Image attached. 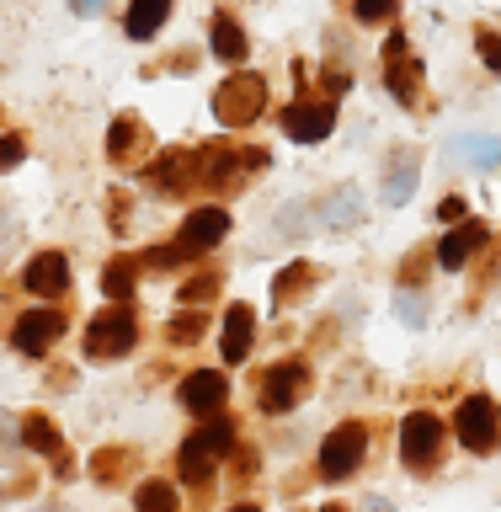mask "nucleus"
Wrapping results in <instances>:
<instances>
[{"label": "nucleus", "instance_id": "1", "mask_svg": "<svg viewBox=\"0 0 501 512\" xmlns=\"http://www.w3.org/2000/svg\"><path fill=\"white\" fill-rule=\"evenodd\" d=\"M267 112V80L262 75H230L214 91V118L224 128H251Z\"/></svg>", "mask_w": 501, "mask_h": 512}, {"label": "nucleus", "instance_id": "2", "mask_svg": "<svg viewBox=\"0 0 501 512\" xmlns=\"http://www.w3.org/2000/svg\"><path fill=\"white\" fill-rule=\"evenodd\" d=\"M454 432L459 443L470 448V454H491V448L501 443V411L491 395H464L459 411H454Z\"/></svg>", "mask_w": 501, "mask_h": 512}, {"label": "nucleus", "instance_id": "3", "mask_svg": "<svg viewBox=\"0 0 501 512\" xmlns=\"http://www.w3.org/2000/svg\"><path fill=\"white\" fill-rule=\"evenodd\" d=\"M134 342H139V320L123 304H112L86 326V358H123V352H134Z\"/></svg>", "mask_w": 501, "mask_h": 512}, {"label": "nucleus", "instance_id": "4", "mask_svg": "<svg viewBox=\"0 0 501 512\" xmlns=\"http://www.w3.org/2000/svg\"><path fill=\"white\" fill-rule=\"evenodd\" d=\"M363 454H368V427L363 422H342L326 443H320V475H326V480L358 475Z\"/></svg>", "mask_w": 501, "mask_h": 512}, {"label": "nucleus", "instance_id": "5", "mask_svg": "<svg viewBox=\"0 0 501 512\" xmlns=\"http://www.w3.org/2000/svg\"><path fill=\"white\" fill-rule=\"evenodd\" d=\"M224 235H230V214L208 203V208H192V214L182 219V230H176L171 246L182 251V262H187V256H208Z\"/></svg>", "mask_w": 501, "mask_h": 512}, {"label": "nucleus", "instance_id": "6", "mask_svg": "<svg viewBox=\"0 0 501 512\" xmlns=\"http://www.w3.org/2000/svg\"><path fill=\"white\" fill-rule=\"evenodd\" d=\"M443 448V422L432 411H411L406 422H400V459L411 464V470H427L432 459H438Z\"/></svg>", "mask_w": 501, "mask_h": 512}, {"label": "nucleus", "instance_id": "7", "mask_svg": "<svg viewBox=\"0 0 501 512\" xmlns=\"http://www.w3.org/2000/svg\"><path fill=\"white\" fill-rule=\"evenodd\" d=\"M304 395H310V368H304V363L288 358L278 368H267V379H262V411L283 416V411H294Z\"/></svg>", "mask_w": 501, "mask_h": 512}, {"label": "nucleus", "instance_id": "8", "mask_svg": "<svg viewBox=\"0 0 501 512\" xmlns=\"http://www.w3.org/2000/svg\"><path fill=\"white\" fill-rule=\"evenodd\" d=\"M411 38L406 32H390V43H384V80H390V96L400 107H416V86H422V64L411 59Z\"/></svg>", "mask_w": 501, "mask_h": 512}, {"label": "nucleus", "instance_id": "9", "mask_svg": "<svg viewBox=\"0 0 501 512\" xmlns=\"http://www.w3.org/2000/svg\"><path fill=\"white\" fill-rule=\"evenodd\" d=\"M59 336H64V315L59 310H27L11 326V342H16V352H27V358H43Z\"/></svg>", "mask_w": 501, "mask_h": 512}, {"label": "nucleus", "instance_id": "10", "mask_svg": "<svg viewBox=\"0 0 501 512\" xmlns=\"http://www.w3.org/2000/svg\"><path fill=\"white\" fill-rule=\"evenodd\" d=\"M262 150L256 155H240V150H230V144H208V150L198 155V182H208V187H235L240 182V171L246 166H262Z\"/></svg>", "mask_w": 501, "mask_h": 512}, {"label": "nucleus", "instance_id": "11", "mask_svg": "<svg viewBox=\"0 0 501 512\" xmlns=\"http://www.w3.org/2000/svg\"><path fill=\"white\" fill-rule=\"evenodd\" d=\"M486 246H491V230H486V224H480V219H459L454 230L443 235V246H438V267L459 272L464 262H475Z\"/></svg>", "mask_w": 501, "mask_h": 512}, {"label": "nucleus", "instance_id": "12", "mask_svg": "<svg viewBox=\"0 0 501 512\" xmlns=\"http://www.w3.org/2000/svg\"><path fill=\"white\" fill-rule=\"evenodd\" d=\"M336 128V107L331 102H294L283 112V134L294 144H320Z\"/></svg>", "mask_w": 501, "mask_h": 512}, {"label": "nucleus", "instance_id": "13", "mask_svg": "<svg viewBox=\"0 0 501 512\" xmlns=\"http://www.w3.org/2000/svg\"><path fill=\"white\" fill-rule=\"evenodd\" d=\"M150 187L166 192V198H176V192L198 187V155L192 150H166L150 160Z\"/></svg>", "mask_w": 501, "mask_h": 512}, {"label": "nucleus", "instance_id": "14", "mask_svg": "<svg viewBox=\"0 0 501 512\" xmlns=\"http://www.w3.org/2000/svg\"><path fill=\"white\" fill-rule=\"evenodd\" d=\"M22 283H27V294H38V299H59L64 288H70V256L64 251H38L27 262Z\"/></svg>", "mask_w": 501, "mask_h": 512}, {"label": "nucleus", "instance_id": "15", "mask_svg": "<svg viewBox=\"0 0 501 512\" xmlns=\"http://www.w3.org/2000/svg\"><path fill=\"white\" fill-rule=\"evenodd\" d=\"M224 400H230V379H224V374H214V368L187 374V384H182V406H187V411L208 416V411H219Z\"/></svg>", "mask_w": 501, "mask_h": 512}, {"label": "nucleus", "instance_id": "16", "mask_svg": "<svg viewBox=\"0 0 501 512\" xmlns=\"http://www.w3.org/2000/svg\"><path fill=\"white\" fill-rule=\"evenodd\" d=\"M251 336H256V315L246 310V304H230V315H224V336H219L224 363H246L251 358Z\"/></svg>", "mask_w": 501, "mask_h": 512}, {"label": "nucleus", "instance_id": "17", "mask_svg": "<svg viewBox=\"0 0 501 512\" xmlns=\"http://www.w3.org/2000/svg\"><path fill=\"white\" fill-rule=\"evenodd\" d=\"M416 182H422V160H416V150H395L390 155V176H384V203H411Z\"/></svg>", "mask_w": 501, "mask_h": 512}, {"label": "nucleus", "instance_id": "18", "mask_svg": "<svg viewBox=\"0 0 501 512\" xmlns=\"http://www.w3.org/2000/svg\"><path fill=\"white\" fill-rule=\"evenodd\" d=\"M214 459H219V454L203 443V432H198V438L182 443V459H176V470H182L187 486H208V480H214Z\"/></svg>", "mask_w": 501, "mask_h": 512}, {"label": "nucleus", "instance_id": "19", "mask_svg": "<svg viewBox=\"0 0 501 512\" xmlns=\"http://www.w3.org/2000/svg\"><path fill=\"white\" fill-rule=\"evenodd\" d=\"M166 16H171V0H134L128 6V38L134 43H144V38H155L160 27H166Z\"/></svg>", "mask_w": 501, "mask_h": 512}, {"label": "nucleus", "instance_id": "20", "mask_svg": "<svg viewBox=\"0 0 501 512\" xmlns=\"http://www.w3.org/2000/svg\"><path fill=\"white\" fill-rule=\"evenodd\" d=\"M363 224V187H336V198L326 203V230H358Z\"/></svg>", "mask_w": 501, "mask_h": 512}, {"label": "nucleus", "instance_id": "21", "mask_svg": "<svg viewBox=\"0 0 501 512\" xmlns=\"http://www.w3.org/2000/svg\"><path fill=\"white\" fill-rule=\"evenodd\" d=\"M107 155H112V160H123V166L144 155V123L134 118V112L112 123V134H107Z\"/></svg>", "mask_w": 501, "mask_h": 512}, {"label": "nucleus", "instance_id": "22", "mask_svg": "<svg viewBox=\"0 0 501 512\" xmlns=\"http://www.w3.org/2000/svg\"><path fill=\"white\" fill-rule=\"evenodd\" d=\"M22 443L32 448V454H43V459H59L64 454V438H59V427L48 422V416H22Z\"/></svg>", "mask_w": 501, "mask_h": 512}, {"label": "nucleus", "instance_id": "23", "mask_svg": "<svg viewBox=\"0 0 501 512\" xmlns=\"http://www.w3.org/2000/svg\"><path fill=\"white\" fill-rule=\"evenodd\" d=\"M454 150L470 160L475 171H496V166H501V134H464Z\"/></svg>", "mask_w": 501, "mask_h": 512}, {"label": "nucleus", "instance_id": "24", "mask_svg": "<svg viewBox=\"0 0 501 512\" xmlns=\"http://www.w3.org/2000/svg\"><path fill=\"white\" fill-rule=\"evenodd\" d=\"M246 32H240V22H235V16L230 11H219L214 16V54L219 59H230V64H240V59H246Z\"/></svg>", "mask_w": 501, "mask_h": 512}, {"label": "nucleus", "instance_id": "25", "mask_svg": "<svg viewBox=\"0 0 501 512\" xmlns=\"http://www.w3.org/2000/svg\"><path fill=\"white\" fill-rule=\"evenodd\" d=\"M310 283H315V267H310V262H294V267H283L278 278H272V299H278V304H294V299L310 294Z\"/></svg>", "mask_w": 501, "mask_h": 512}, {"label": "nucleus", "instance_id": "26", "mask_svg": "<svg viewBox=\"0 0 501 512\" xmlns=\"http://www.w3.org/2000/svg\"><path fill=\"white\" fill-rule=\"evenodd\" d=\"M134 512H176V486L166 480H144L134 491Z\"/></svg>", "mask_w": 501, "mask_h": 512}, {"label": "nucleus", "instance_id": "27", "mask_svg": "<svg viewBox=\"0 0 501 512\" xmlns=\"http://www.w3.org/2000/svg\"><path fill=\"white\" fill-rule=\"evenodd\" d=\"M134 278H139L134 262H112V267L102 272V294H107V299H128V294H134Z\"/></svg>", "mask_w": 501, "mask_h": 512}, {"label": "nucleus", "instance_id": "28", "mask_svg": "<svg viewBox=\"0 0 501 512\" xmlns=\"http://www.w3.org/2000/svg\"><path fill=\"white\" fill-rule=\"evenodd\" d=\"M128 464H134V459L118 454V448H96V454H91V475L102 480V486H112V480H118V475L128 470Z\"/></svg>", "mask_w": 501, "mask_h": 512}, {"label": "nucleus", "instance_id": "29", "mask_svg": "<svg viewBox=\"0 0 501 512\" xmlns=\"http://www.w3.org/2000/svg\"><path fill=\"white\" fill-rule=\"evenodd\" d=\"M203 331H208V320H203L198 310H182V315H176L171 326H166V336H171L176 347H192V342H198Z\"/></svg>", "mask_w": 501, "mask_h": 512}, {"label": "nucleus", "instance_id": "30", "mask_svg": "<svg viewBox=\"0 0 501 512\" xmlns=\"http://www.w3.org/2000/svg\"><path fill=\"white\" fill-rule=\"evenodd\" d=\"M395 315H400V326H422L427 320V304H422V294H416V288H400V299H395Z\"/></svg>", "mask_w": 501, "mask_h": 512}, {"label": "nucleus", "instance_id": "31", "mask_svg": "<svg viewBox=\"0 0 501 512\" xmlns=\"http://www.w3.org/2000/svg\"><path fill=\"white\" fill-rule=\"evenodd\" d=\"M475 48H480V59H486V70H491V75H501V32L480 27V32H475Z\"/></svg>", "mask_w": 501, "mask_h": 512}, {"label": "nucleus", "instance_id": "32", "mask_svg": "<svg viewBox=\"0 0 501 512\" xmlns=\"http://www.w3.org/2000/svg\"><path fill=\"white\" fill-rule=\"evenodd\" d=\"M219 294V272H198L192 283H182V299L187 304H203V299H214Z\"/></svg>", "mask_w": 501, "mask_h": 512}, {"label": "nucleus", "instance_id": "33", "mask_svg": "<svg viewBox=\"0 0 501 512\" xmlns=\"http://www.w3.org/2000/svg\"><path fill=\"white\" fill-rule=\"evenodd\" d=\"M203 443L214 448V454H230V448H235V422H224V416H219V422H208L203 427Z\"/></svg>", "mask_w": 501, "mask_h": 512}, {"label": "nucleus", "instance_id": "34", "mask_svg": "<svg viewBox=\"0 0 501 512\" xmlns=\"http://www.w3.org/2000/svg\"><path fill=\"white\" fill-rule=\"evenodd\" d=\"M384 16H395V0H358V22H384Z\"/></svg>", "mask_w": 501, "mask_h": 512}, {"label": "nucleus", "instance_id": "35", "mask_svg": "<svg viewBox=\"0 0 501 512\" xmlns=\"http://www.w3.org/2000/svg\"><path fill=\"white\" fill-rule=\"evenodd\" d=\"M27 155V144L16 139V134H0V166H16V160Z\"/></svg>", "mask_w": 501, "mask_h": 512}, {"label": "nucleus", "instance_id": "36", "mask_svg": "<svg viewBox=\"0 0 501 512\" xmlns=\"http://www.w3.org/2000/svg\"><path fill=\"white\" fill-rule=\"evenodd\" d=\"M182 262V251L176 246H155V251H144V267H176Z\"/></svg>", "mask_w": 501, "mask_h": 512}, {"label": "nucleus", "instance_id": "37", "mask_svg": "<svg viewBox=\"0 0 501 512\" xmlns=\"http://www.w3.org/2000/svg\"><path fill=\"white\" fill-rule=\"evenodd\" d=\"M464 214H470V203H464V198H443L438 203V219H448V224H459Z\"/></svg>", "mask_w": 501, "mask_h": 512}, {"label": "nucleus", "instance_id": "38", "mask_svg": "<svg viewBox=\"0 0 501 512\" xmlns=\"http://www.w3.org/2000/svg\"><path fill=\"white\" fill-rule=\"evenodd\" d=\"M400 278H406V288H416V278H427V251H416L411 262H406V272H400Z\"/></svg>", "mask_w": 501, "mask_h": 512}, {"label": "nucleus", "instance_id": "39", "mask_svg": "<svg viewBox=\"0 0 501 512\" xmlns=\"http://www.w3.org/2000/svg\"><path fill=\"white\" fill-rule=\"evenodd\" d=\"M22 443V422H11V416H0V448Z\"/></svg>", "mask_w": 501, "mask_h": 512}, {"label": "nucleus", "instance_id": "40", "mask_svg": "<svg viewBox=\"0 0 501 512\" xmlns=\"http://www.w3.org/2000/svg\"><path fill=\"white\" fill-rule=\"evenodd\" d=\"M347 86H352V75H347V70H326V91H331V96H342Z\"/></svg>", "mask_w": 501, "mask_h": 512}, {"label": "nucleus", "instance_id": "41", "mask_svg": "<svg viewBox=\"0 0 501 512\" xmlns=\"http://www.w3.org/2000/svg\"><path fill=\"white\" fill-rule=\"evenodd\" d=\"M102 6H107V0H70V11H75V16H96Z\"/></svg>", "mask_w": 501, "mask_h": 512}, {"label": "nucleus", "instance_id": "42", "mask_svg": "<svg viewBox=\"0 0 501 512\" xmlns=\"http://www.w3.org/2000/svg\"><path fill=\"white\" fill-rule=\"evenodd\" d=\"M128 224V198H112V230H123Z\"/></svg>", "mask_w": 501, "mask_h": 512}, {"label": "nucleus", "instance_id": "43", "mask_svg": "<svg viewBox=\"0 0 501 512\" xmlns=\"http://www.w3.org/2000/svg\"><path fill=\"white\" fill-rule=\"evenodd\" d=\"M358 512H395V507H390V502H384V496H368V502H363Z\"/></svg>", "mask_w": 501, "mask_h": 512}, {"label": "nucleus", "instance_id": "44", "mask_svg": "<svg viewBox=\"0 0 501 512\" xmlns=\"http://www.w3.org/2000/svg\"><path fill=\"white\" fill-rule=\"evenodd\" d=\"M230 512H262V507H251V502H240V507H230Z\"/></svg>", "mask_w": 501, "mask_h": 512}, {"label": "nucleus", "instance_id": "45", "mask_svg": "<svg viewBox=\"0 0 501 512\" xmlns=\"http://www.w3.org/2000/svg\"><path fill=\"white\" fill-rule=\"evenodd\" d=\"M43 512H70V507H43Z\"/></svg>", "mask_w": 501, "mask_h": 512}, {"label": "nucleus", "instance_id": "46", "mask_svg": "<svg viewBox=\"0 0 501 512\" xmlns=\"http://www.w3.org/2000/svg\"><path fill=\"white\" fill-rule=\"evenodd\" d=\"M0 240H6V219H0Z\"/></svg>", "mask_w": 501, "mask_h": 512}, {"label": "nucleus", "instance_id": "47", "mask_svg": "<svg viewBox=\"0 0 501 512\" xmlns=\"http://www.w3.org/2000/svg\"><path fill=\"white\" fill-rule=\"evenodd\" d=\"M326 512H347V507H326Z\"/></svg>", "mask_w": 501, "mask_h": 512}]
</instances>
